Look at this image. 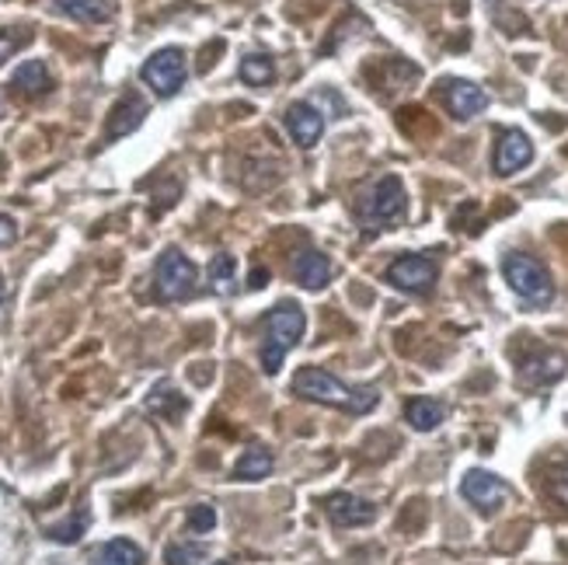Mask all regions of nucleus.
I'll use <instances>...</instances> for the list:
<instances>
[{
  "instance_id": "1",
  "label": "nucleus",
  "mask_w": 568,
  "mask_h": 565,
  "mask_svg": "<svg viewBox=\"0 0 568 565\" xmlns=\"http://www.w3.org/2000/svg\"><path fill=\"white\" fill-rule=\"evenodd\" d=\"M293 394L307 398V402H321V405H331V409H342V412H352V415H366L376 409L381 402V391L373 384L366 388H349L342 384L335 373H328L321 367H303L297 370L293 377Z\"/></svg>"
},
{
  "instance_id": "2",
  "label": "nucleus",
  "mask_w": 568,
  "mask_h": 565,
  "mask_svg": "<svg viewBox=\"0 0 568 565\" xmlns=\"http://www.w3.org/2000/svg\"><path fill=\"white\" fill-rule=\"evenodd\" d=\"M303 328H307V318H303L300 304L282 300L279 308L269 311V318H266V342H262V370L266 373H279L282 357H287V352L303 339Z\"/></svg>"
},
{
  "instance_id": "3",
  "label": "nucleus",
  "mask_w": 568,
  "mask_h": 565,
  "mask_svg": "<svg viewBox=\"0 0 568 565\" xmlns=\"http://www.w3.org/2000/svg\"><path fill=\"white\" fill-rule=\"evenodd\" d=\"M405 214H409V196H405V185H401L397 175L381 178L357 203V217L366 230H384L397 220H405Z\"/></svg>"
},
{
  "instance_id": "4",
  "label": "nucleus",
  "mask_w": 568,
  "mask_h": 565,
  "mask_svg": "<svg viewBox=\"0 0 568 565\" xmlns=\"http://www.w3.org/2000/svg\"><path fill=\"white\" fill-rule=\"evenodd\" d=\"M503 276L519 297H524L527 304H537V308H540V304H551V297H555L551 273L544 269V263L534 255H519V251L506 255L503 258Z\"/></svg>"
},
{
  "instance_id": "5",
  "label": "nucleus",
  "mask_w": 568,
  "mask_h": 565,
  "mask_svg": "<svg viewBox=\"0 0 568 565\" xmlns=\"http://www.w3.org/2000/svg\"><path fill=\"white\" fill-rule=\"evenodd\" d=\"M196 279H199V269L193 258H185L178 248H168L154 266V290L164 304L172 300H185L196 294Z\"/></svg>"
},
{
  "instance_id": "6",
  "label": "nucleus",
  "mask_w": 568,
  "mask_h": 565,
  "mask_svg": "<svg viewBox=\"0 0 568 565\" xmlns=\"http://www.w3.org/2000/svg\"><path fill=\"white\" fill-rule=\"evenodd\" d=\"M185 53L178 50V45H164V50H157L144 66H140V78H144L147 88H154V94H161V99H172V94L182 91L185 84Z\"/></svg>"
},
{
  "instance_id": "7",
  "label": "nucleus",
  "mask_w": 568,
  "mask_h": 565,
  "mask_svg": "<svg viewBox=\"0 0 568 565\" xmlns=\"http://www.w3.org/2000/svg\"><path fill=\"white\" fill-rule=\"evenodd\" d=\"M388 282L412 297H425L436 287V263L425 255H401L388 266Z\"/></svg>"
},
{
  "instance_id": "8",
  "label": "nucleus",
  "mask_w": 568,
  "mask_h": 565,
  "mask_svg": "<svg viewBox=\"0 0 568 565\" xmlns=\"http://www.w3.org/2000/svg\"><path fill=\"white\" fill-rule=\"evenodd\" d=\"M461 492H464V500L471 506H478L482 513H495L506 500H509V485L503 479H495L492 471H467L464 482H461Z\"/></svg>"
},
{
  "instance_id": "9",
  "label": "nucleus",
  "mask_w": 568,
  "mask_h": 565,
  "mask_svg": "<svg viewBox=\"0 0 568 565\" xmlns=\"http://www.w3.org/2000/svg\"><path fill=\"white\" fill-rule=\"evenodd\" d=\"M324 510L331 516V524H339V527H366L376 521V506L370 500L352 496V492H335V496H328Z\"/></svg>"
},
{
  "instance_id": "10",
  "label": "nucleus",
  "mask_w": 568,
  "mask_h": 565,
  "mask_svg": "<svg viewBox=\"0 0 568 565\" xmlns=\"http://www.w3.org/2000/svg\"><path fill=\"white\" fill-rule=\"evenodd\" d=\"M530 161H534L530 136L519 133V130H506L499 136V144H495V172H499V175H516V172H524Z\"/></svg>"
},
{
  "instance_id": "11",
  "label": "nucleus",
  "mask_w": 568,
  "mask_h": 565,
  "mask_svg": "<svg viewBox=\"0 0 568 565\" xmlns=\"http://www.w3.org/2000/svg\"><path fill=\"white\" fill-rule=\"evenodd\" d=\"M443 102H446L450 112L457 115V120H475L478 112L488 109V94H485L475 81H461V78H454V81H446V84H443Z\"/></svg>"
},
{
  "instance_id": "12",
  "label": "nucleus",
  "mask_w": 568,
  "mask_h": 565,
  "mask_svg": "<svg viewBox=\"0 0 568 565\" xmlns=\"http://www.w3.org/2000/svg\"><path fill=\"white\" fill-rule=\"evenodd\" d=\"M561 377H565V357L555 349H540L519 363V384H527V388L555 384V381H561Z\"/></svg>"
},
{
  "instance_id": "13",
  "label": "nucleus",
  "mask_w": 568,
  "mask_h": 565,
  "mask_svg": "<svg viewBox=\"0 0 568 565\" xmlns=\"http://www.w3.org/2000/svg\"><path fill=\"white\" fill-rule=\"evenodd\" d=\"M147 115V102L140 99L136 91L123 94L120 102H115V109L109 112V123H105V140H120V136H130L140 123H144Z\"/></svg>"
},
{
  "instance_id": "14",
  "label": "nucleus",
  "mask_w": 568,
  "mask_h": 565,
  "mask_svg": "<svg viewBox=\"0 0 568 565\" xmlns=\"http://www.w3.org/2000/svg\"><path fill=\"white\" fill-rule=\"evenodd\" d=\"M287 130L300 147H314L324 133V115L311 102H293L287 109Z\"/></svg>"
},
{
  "instance_id": "15",
  "label": "nucleus",
  "mask_w": 568,
  "mask_h": 565,
  "mask_svg": "<svg viewBox=\"0 0 568 565\" xmlns=\"http://www.w3.org/2000/svg\"><path fill=\"white\" fill-rule=\"evenodd\" d=\"M293 276L303 282L307 290H321L324 282L331 279V263H328V255L314 251V248H307L293 258Z\"/></svg>"
},
{
  "instance_id": "16",
  "label": "nucleus",
  "mask_w": 568,
  "mask_h": 565,
  "mask_svg": "<svg viewBox=\"0 0 568 565\" xmlns=\"http://www.w3.org/2000/svg\"><path fill=\"white\" fill-rule=\"evenodd\" d=\"M11 84H14V91L25 94V99H39V94H45V91L53 88L50 66H45L42 60H25L11 74Z\"/></svg>"
},
{
  "instance_id": "17",
  "label": "nucleus",
  "mask_w": 568,
  "mask_h": 565,
  "mask_svg": "<svg viewBox=\"0 0 568 565\" xmlns=\"http://www.w3.org/2000/svg\"><path fill=\"white\" fill-rule=\"evenodd\" d=\"M53 4L74 21H84V25H102L115 14V8L109 0H53Z\"/></svg>"
},
{
  "instance_id": "18",
  "label": "nucleus",
  "mask_w": 568,
  "mask_h": 565,
  "mask_svg": "<svg viewBox=\"0 0 568 565\" xmlns=\"http://www.w3.org/2000/svg\"><path fill=\"white\" fill-rule=\"evenodd\" d=\"M443 415H446V409L436 402V398H412V402L405 405V419L419 433H433L443 422Z\"/></svg>"
},
{
  "instance_id": "19",
  "label": "nucleus",
  "mask_w": 568,
  "mask_h": 565,
  "mask_svg": "<svg viewBox=\"0 0 568 565\" xmlns=\"http://www.w3.org/2000/svg\"><path fill=\"white\" fill-rule=\"evenodd\" d=\"M272 454L266 451V446H248V451L241 454V461L234 464V479L238 482H258V479H266L269 471H272Z\"/></svg>"
},
{
  "instance_id": "20",
  "label": "nucleus",
  "mask_w": 568,
  "mask_h": 565,
  "mask_svg": "<svg viewBox=\"0 0 568 565\" xmlns=\"http://www.w3.org/2000/svg\"><path fill=\"white\" fill-rule=\"evenodd\" d=\"M94 565H144V552L126 537H112L99 552V558H94Z\"/></svg>"
},
{
  "instance_id": "21",
  "label": "nucleus",
  "mask_w": 568,
  "mask_h": 565,
  "mask_svg": "<svg viewBox=\"0 0 568 565\" xmlns=\"http://www.w3.org/2000/svg\"><path fill=\"white\" fill-rule=\"evenodd\" d=\"M241 81L251 84V88H266V84H272V81H276V63H272V56H266V53H251V56H245V60H241Z\"/></svg>"
},
{
  "instance_id": "22",
  "label": "nucleus",
  "mask_w": 568,
  "mask_h": 565,
  "mask_svg": "<svg viewBox=\"0 0 568 565\" xmlns=\"http://www.w3.org/2000/svg\"><path fill=\"white\" fill-rule=\"evenodd\" d=\"M234 276H238V263H234V255H227V251L213 255V263H209V282H213V290L227 297L234 290Z\"/></svg>"
},
{
  "instance_id": "23",
  "label": "nucleus",
  "mask_w": 568,
  "mask_h": 565,
  "mask_svg": "<svg viewBox=\"0 0 568 565\" xmlns=\"http://www.w3.org/2000/svg\"><path fill=\"white\" fill-rule=\"evenodd\" d=\"M203 558H206L203 545H168V552H164V562L168 565H196Z\"/></svg>"
},
{
  "instance_id": "24",
  "label": "nucleus",
  "mask_w": 568,
  "mask_h": 565,
  "mask_svg": "<svg viewBox=\"0 0 568 565\" xmlns=\"http://www.w3.org/2000/svg\"><path fill=\"white\" fill-rule=\"evenodd\" d=\"M87 531V513L81 510L78 521H70V524H60V527H50V537L60 541V545H74V541H81V534Z\"/></svg>"
},
{
  "instance_id": "25",
  "label": "nucleus",
  "mask_w": 568,
  "mask_h": 565,
  "mask_svg": "<svg viewBox=\"0 0 568 565\" xmlns=\"http://www.w3.org/2000/svg\"><path fill=\"white\" fill-rule=\"evenodd\" d=\"M213 524H217V510H213V506L199 503V506L188 510V531L206 534V531H213Z\"/></svg>"
},
{
  "instance_id": "26",
  "label": "nucleus",
  "mask_w": 568,
  "mask_h": 565,
  "mask_svg": "<svg viewBox=\"0 0 568 565\" xmlns=\"http://www.w3.org/2000/svg\"><path fill=\"white\" fill-rule=\"evenodd\" d=\"M14 238H18V220L8 217V214H0V248L14 245Z\"/></svg>"
},
{
  "instance_id": "27",
  "label": "nucleus",
  "mask_w": 568,
  "mask_h": 565,
  "mask_svg": "<svg viewBox=\"0 0 568 565\" xmlns=\"http://www.w3.org/2000/svg\"><path fill=\"white\" fill-rule=\"evenodd\" d=\"M25 42V39H14V35H8V32H0V63L4 60H11L14 53H18V45Z\"/></svg>"
},
{
  "instance_id": "28",
  "label": "nucleus",
  "mask_w": 568,
  "mask_h": 565,
  "mask_svg": "<svg viewBox=\"0 0 568 565\" xmlns=\"http://www.w3.org/2000/svg\"><path fill=\"white\" fill-rule=\"evenodd\" d=\"M555 492H558V500L561 503H568V468L558 475V482H555Z\"/></svg>"
},
{
  "instance_id": "29",
  "label": "nucleus",
  "mask_w": 568,
  "mask_h": 565,
  "mask_svg": "<svg viewBox=\"0 0 568 565\" xmlns=\"http://www.w3.org/2000/svg\"><path fill=\"white\" fill-rule=\"evenodd\" d=\"M266 279H269L266 269H255V273H251V287H255V290H258V287H266Z\"/></svg>"
},
{
  "instance_id": "30",
  "label": "nucleus",
  "mask_w": 568,
  "mask_h": 565,
  "mask_svg": "<svg viewBox=\"0 0 568 565\" xmlns=\"http://www.w3.org/2000/svg\"><path fill=\"white\" fill-rule=\"evenodd\" d=\"M0 300H4V276H0Z\"/></svg>"
},
{
  "instance_id": "31",
  "label": "nucleus",
  "mask_w": 568,
  "mask_h": 565,
  "mask_svg": "<svg viewBox=\"0 0 568 565\" xmlns=\"http://www.w3.org/2000/svg\"><path fill=\"white\" fill-rule=\"evenodd\" d=\"M220 565H224V562H220Z\"/></svg>"
}]
</instances>
